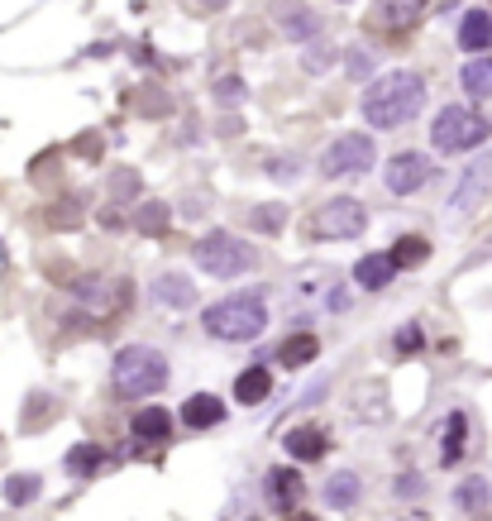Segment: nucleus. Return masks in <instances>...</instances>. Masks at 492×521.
Returning a JSON list of instances; mask_svg holds the SVG:
<instances>
[{"label": "nucleus", "mask_w": 492, "mask_h": 521, "mask_svg": "<svg viewBox=\"0 0 492 521\" xmlns=\"http://www.w3.org/2000/svg\"><path fill=\"white\" fill-rule=\"evenodd\" d=\"M426 106V82L416 72H387L364 91V120L378 130H402Z\"/></svg>", "instance_id": "obj_1"}, {"label": "nucleus", "mask_w": 492, "mask_h": 521, "mask_svg": "<svg viewBox=\"0 0 492 521\" xmlns=\"http://www.w3.org/2000/svg\"><path fill=\"white\" fill-rule=\"evenodd\" d=\"M201 326H206V335H215V340L244 345V340L263 335V326H268V302H263V292H235V297H220L215 306H206Z\"/></svg>", "instance_id": "obj_2"}, {"label": "nucleus", "mask_w": 492, "mask_h": 521, "mask_svg": "<svg viewBox=\"0 0 492 521\" xmlns=\"http://www.w3.org/2000/svg\"><path fill=\"white\" fill-rule=\"evenodd\" d=\"M110 383H115V397H125V402H139V397L163 392V383H168V359H163V349L125 345L115 354V364H110Z\"/></svg>", "instance_id": "obj_3"}, {"label": "nucleus", "mask_w": 492, "mask_h": 521, "mask_svg": "<svg viewBox=\"0 0 492 521\" xmlns=\"http://www.w3.org/2000/svg\"><path fill=\"white\" fill-rule=\"evenodd\" d=\"M192 254H196V268H201L206 278H239V273H249L258 263L254 244L230 235V230H211L206 239H196Z\"/></svg>", "instance_id": "obj_4"}, {"label": "nucleus", "mask_w": 492, "mask_h": 521, "mask_svg": "<svg viewBox=\"0 0 492 521\" xmlns=\"http://www.w3.org/2000/svg\"><path fill=\"white\" fill-rule=\"evenodd\" d=\"M364 230H368V211L364 201H354V196H330L325 206H316L306 216V239H321V244L359 239Z\"/></svg>", "instance_id": "obj_5"}, {"label": "nucleus", "mask_w": 492, "mask_h": 521, "mask_svg": "<svg viewBox=\"0 0 492 521\" xmlns=\"http://www.w3.org/2000/svg\"><path fill=\"white\" fill-rule=\"evenodd\" d=\"M488 115H478L473 106H445L435 115V125H430V144L440 153H469L478 144H488Z\"/></svg>", "instance_id": "obj_6"}, {"label": "nucleus", "mask_w": 492, "mask_h": 521, "mask_svg": "<svg viewBox=\"0 0 492 521\" xmlns=\"http://www.w3.org/2000/svg\"><path fill=\"white\" fill-rule=\"evenodd\" d=\"M373 163H378V149H373L368 134H340V139L321 153L325 177H364Z\"/></svg>", "instance_id": "obj_7"}, {"label": "nucleus", "mask_w": 492, "mask_h": 521, "mask_svg": "<svg viewBox=\"0 0 492 521\" xmlns=\"http://www.w3.org/2000/svg\"><path fill=\"white\" fill-rule=\"evenodd\" d=\"M488 192H492V158H473L469 168H464V177H459L454 196H450V216H473Z\"/></svg>", "instance_id": "obj_8"}, {"label": "nucleus", "mask_w": 492, "mask_h": 521, "mask_svg": "<svg viewBox=\"0 0 492 521\" xmlns=\"http://www.w3.org/2000/svg\"><path fill=\"white\" fill-rule=\"evenodd\" d=\"M387 192L392 196H411V192H421L430 182V163H426V153H397V158H387Z\"/></svg>", "instance_id": "obj_9"}, {"label": "nucleus", "mask_w": 492, "mask_h": 521, "mask_svg": "<svg viewBox=\"0 0 492 521\" xmlns=\"http://www.w3.org/2000/svg\"><path fill=\"white\" fill-rule=\"evenodd\" d=\"M430 0H373V24L378 29H411L426 15Z\"/></svg>", "instance_id": "obj_10"}, {"label": "nucleus", "mask_w": 492, "mask_h": 521, "mask_svg": "<svg viewBox=\"0 0 492 521\" xmlns=\"http://www.w3.org/2000/svg\"><path fill=\"white\" fill-rule=\"evenodd\" d=\"M273 15H278L282 34H287V39H297V44H306V39L321 29V20H316L311 10H301V0H273Z\"/></svg>", "instance_id": "obj_11"}, {"label": "nucleus", "mask_w": 492, "mask_h": 521, "mask_svg": "<svg viewBox=\"0 0 492 521\" xmlns=\"http://www.w3.org/2000/svg\"><path fill=\"white\" fill-rule=\"evenodd\" d=\"M392 278H397V263H392V254H364V259L354 263V283L364 287V292H383Z\"/></svg>", "instance_id": "obj_12"}, {"label": "nucleus", "mask_w": 492, "mask_h": 521, "mask_svg": "<svg viewBox=\"0 0 492 521\" xmlns=\"http://www.w3.org/2000/svg\"><path fill=\"white\" fill-rule=\"evenodd\" d=\"M263 493H268V502H273V507L292 512V507L301 502V493H306V483H301L297 469H273V474H268V483H263Z\"/></svg>", "instance_id": "obj_13"}, {"label": "nucleus", "mask_w": 492, "mask_h": 521, "mask_svg": "<svg viewBox=\"0 0 492 521\" xmlns=\"http://www.w3.org/2000/svg\"><path fill=\"white\" fill-rule=\"evenodd\" d=\"M182 421H187L192 431H211V426L225 421V402L211 397V392H196V397H187V407H182Z\"/></svg>", "instance_id": "obj_14"}, {"label": "nucleus", "mask_w": 492, "mask_h": 521, "mask_svg": "<svg viewBox=\"0 0 492 521\" xmlns=\"http://www.w3.org/2000/svg\"><path fill=\"white\" fill-rule=\"evenodd\" d=\"M153 302H158V306H177V311H187V306L196 302L192 278H182V273H163V278H153Z\"/></svg>", "instance_id": "obj_15"}, {"label": "nucleus", "mask_w": 492, "mask_h": 521, "mask_svg": "<svg viewBox=\"0 0 492 521\" xmlns=\"http://www.w3.org/2000/svg\"><path fill=\"white\" fill-rule=\"evenodd\" d=\"M282 445H287L292 459H321L325 450H330V440H325L321 426H297V431L282 435Z\"/></svg>", "instance_id": "obj_16"}, {"label": "nucleus", "mask_w": 492, "mask_h": 521, "mask_svg": "<svg viewBox=\"0 0 492 521\" xmlns=\"http://www.w3.org/2000/svg\"><path fill=\"white\" fill-rule=\"evenodd\" d=\"M459 48H464V53L492 48V15L488 10H469V15H464V24H459Z\"/></svg>", "instance_id": "obj_17"}, {"label": "nucleus", "mask_w": 492, "mask_h": 521, "mask_svg": "<svg viewBox=\"0 0 492 521\" xmlns=\"http://www.w3.org/2000/svg\"><path fill=\"white\" fill-rule=\"evenodd\" d=\"M464 445H469V416L450 412L445 416V426H440V459H445V464H459Z\"/></svg>", "instance_id": "obj_18"}, {"label": "nucleus", "mask_w": 492, "mask_h": 521, "mask_svg": "<svg viewBox=\"0 0 492 521\" xmlns=\"http://www.w3.org/2000/svg\"><path fill=\"white\" fill-rule=\"evenodd\" d=\"M268 392H273V373L263 369V364H254V369H244L235 378V397L244 402V407H258Z\"/></svg>", "instance_id": "obj_19"}, {"label": "nucleus", "mask_w": 492, "mask_h": 521, "mask_svg": "<svg viewBox=\"0 0 492 521\" xmlns=\"http://www.w3.org/2000/svg\"><path fill=\"white\" fill-rule=\"evenodd\" d=\"M359 493H364V478L354 474V469H340V474L325 483V502H330V507H354Z\"/></svg>", "instance_id": "obj_20"}, {"label": "nucleus", "mask_w": 492, "mask_h": 521, "mask_svg": "<svg viewBox=\"0 0 492 521\" xmlns=\"http://www.w3.org/2000/svg\"><path fill=\"white\" fill-rule=\"evenodd\" d=\"M129 431L139 435V440H168V435H172V416L163 412V407H144V412H134Z\"/></svg>", "instance_id": "obj_21"}, {"label": "nucleus", "mask_w": 492, "mask_h": 521, "mask_svg": "<svg viewBox=\"0 0 492 521\" xmlns=\"http://www.w3.org/2000/svg\"><path fill=\"white\" fill-rule=\"evenodd\" d=\"M488 498H492V483L483 474H469L459 488H454V507H459V512H483Z\"/></svg>", "instance_id": "obj_22"}, {"label": "nucleus", "mask_w": 492, "mask_h": 521, "mask_svg": "<svg viewBox=\"0 0 492 521\" xmlns=\"http://www.w3.org/2000/svg\"><path fill=\"white\" fill-rule=\"evenodd\" d=\"M0 498H5V507H29L39 498V474H10L0 483Z\"/></svg>", "instance_id": "obj_23"}, {"label": "nucleus", "mask_w": 492, "mask_h": 521, "mask_svg": "<svg viewBox=\"0 0 492 521\" xmlns=\"http://www.w3.org/2000/svg\"><path fill=\"white\" fill-rule=\"evenodd\" d=\"M459 87H464V96H473V101H488L492 96V63H464V72H459Z\"/></svg>", "instance_id": "obj_24"}, {"label": "nucleus", "mask_w": 492, "mask_h": 521, "mask_svg": "<svg viewBox=\"0 0 492 521\" xmlns=\"http://www.w3.org/2000/svg\"><path fill=\"white\" fill-rule=\"evenodd\" d=\"M278 354H282L287 369H306V364L321 354V345H316V335H292V340H282Z\"/></svg>", "instance_id": "obj_25"}, {"label": "nucleus", "mask_w": 492, "mask_h": 521, "mask_svg": "<svg viewBox=\"0 0 492 521\" xmlns=\"http://www.w3.org/2000/svg\"><path fill=\"white\" fill-rule=\"evenodd\" d=\"M426 259H430V244L421 235H402L392 244V263L397 268H416V263H426Z\"/></svg>", "instance_id": "obj_26"}, {"label": "nucleus", "mask_w": 492, "mask_h": 521, "mask_svg": "<svg viewBox=\"0 0 492 521\" xmlns=\"http://www.w3.org/2000/svg\"><path fill=\"white\" fill-rule=\"evenodd\" d=\"M106 464V450L101 445H77V450H67V474H96Z\"/></svg>", "instance_id": "obj_27"}, {"label": "nucleus", "mask_w": 492, "mask_h": 521, "mask_svg": "<svg viewBox=\"0 0 492 521\" xmlns=\"http://www.w3.org/2000/svg\"><path fill=\"white\" fill-rule=\"evenodd\" d=\"M168 220H172V211L163 206V201H144V206H139V220H134V225H139L144 235H163V230H168Z\"/></svg>", "instance_id": "obj_28"}, {"label": "nucleus", "mask_w": 492, "mask_h": 521, "mask_svg": "<svg viewBox=\"0 0 492 521\" xmlns=\"http://www.w3.org/2000/svg\"><path fill=\"white\" fill-rule=\"evenodd\" d=\"M282 225H287V206H258L254 211V230H273V235H278Z\"/></svg>", "instance_id": "obj_29"}, {"label": "nucleus", "mask_w": 492, "mask_h": 521, "mask_svg": "<svg viewBox=\"0 0 492 521\" xmlns=\"http://www.w3.org/2000/svg\"><path fill=\"white\" fill-rule=\"evenodd\" d=\"M215 101H225V106H230V101H244V82H239V77H220V82H215Z\"/></svg>", "instance_id": "obj_30"}, {"label": "nucleus", "mask_w": 492, "mask_h": 521, "mask_svg": "<svg viewBox=\"0 0 492 521\" xmlns=\"http://www.w3.org/2000/svg\"><path fill=\"white\" fill-rule=\"evenodd\" d=\"M110 192L129 201V196L139 192V173H129V168H125V173H115V177H110Z\"/></svg>", "instance_id": "obj_31"}, {"label": "nucleus", "mask_w": 492, "mask_h": 521, "mask_svg": "<svg viewBox=\"0 0 492 521\" xmlns=\"http://www.w3.org/2000/svg\"><path fill=\"white\" fill-rule=\"evenodd\" d=\"M421 345V326H407V330H397V354H411V349Z\"/></svg>", "instance_id": "obj_32"}, {"label": "nucleus", "mask_w": 492, "mask_h": 521, "mask_svg": "<svg viewBox=\"0 0 492 521\" xmlns=\"http://www.w3.org/2000/svg\"><path fill=\"white\" fill-rule=\"evenodd\" d=\"M301 63L311 67V72H321V67L330 63V53H325V44H316V53H306V58H301Z\"/></svg>", "instance_id": "obj_33"}, {"label": "nucleus", "mask_w": 492, "mask_h": 521, "mask_svg": "<svg viewBox=\"0 0 492 521\" xmlns=\"http://www.w3.org/2000/svg\"><path fill=\"white\" fill-rule=\"evenodd\" d=\"M368 67H373V58H368V53H349V72H354V77H364Z\"/></svg>", "instance_id": "obj_34"}, {"label": "nucleus", "mask_w": 492, "mask_h": 521, "mask_svg": "<svg viewBox=\"0 0 492 521\" xmlns=\"http://www.w3.org/2000/svg\"><path fill=\"white\" fill-rule=\"evenodd\" d=\"M397 488H402V493H421V478H416V474H407V478H402V483H397Z\"/></svg>", "instance_id": "obj_35"}, {"label": "nucleus", "mask_w": 492, "mask_h": 521, "mask_svg": "<svg viewBox=\"0 0 492 521\" xmlns=\"http://www.w3.org/2000/svg\"><path fill=\"white\" fill-rule=\"evenodd\" d=\"M282 521H316V517H311V512H287Z\"/></svg>", "instance_id": "obj_36"}, {"label": "nucleus", "mask_w": 492, "mask_h": 521, "mask_svg": "<svg viewBox=\"0 0 492 521\" xmlns=\"http://www.w3.org/2000/svg\"><path fill=\"white\" fill-rule=\"evenodd\" d=\"M249 521H258V517H249Z\"/></svg>", "instance_id": "obj_37"}]
</instances>
